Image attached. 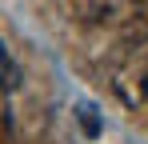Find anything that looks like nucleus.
<instances>
[{"label": "nucleus", "instance_id": "20e7f679", "mask_svg": "<svg viewBox=\"0 0 148 144\" xmlns=\"http://www.w3.org/2000/svg\"><path fill=\"white\" fill-rule=\"evenodd\" d=\"M144 92H148V68H144Z\"/></svg>", "mask_w": 148, "mask_h": 144}, {"label": "nucleus", "instance_id": "39448f33", "mask_svg": "<svg viewBox=\"0 0 148 144\" xmlns=\"http://www.w3.org/2000/svg\"><path fill=\"white\" fill-rule=\"evenodd\" d=\"M132 4H148V0H132Z\"/></svg>", "mask_w": 148, "mask_h": 144}, {"label": "nucleus", "instance_id": "7ed1b4c3", "mask_svg": "<svg viewBox=\"0 0 148 144\" xmlns=\"http://www.w3.org/2000/svg\"><path fill=\"white\" fill-rule=\"evenodd\" d=\"M0 88H4V92H16V88H20V68H16V60L8 56L4 44H0Z\"/></svg>", "mask_w": 148, "mask_h": 144}, {"label": "nucleus", "instance_id": "f03ea898", "mask_svg": "<svg viewBox=\"0 0 148 144\" xmlns=\"http://www.w3.org/2000/svg\"><path fill=\"white\" fill-rule=\"evenodd\" d=\"M72 12H76V20H84V24H100L116 12V0H72Z\"/></svg>", "mask_w": 148, "mask_h": 144}, {"label": "nucleus", "instance_id": "f257e3e1", "mask_svg": "<svg viewBox=\"0 0 148 144\" xmlns=\"http://www.w3.org/2000/svg\"><path fill=\"white\" fill-rule=\"evenodd\" d=\"M120 44L124 48L148 44V4H132V12L120 20Z\"/></svg>", "mask_w": 148, "mask_h": 144}]
</instances>
